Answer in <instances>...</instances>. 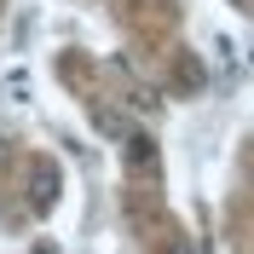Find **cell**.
I'll return each mask as SVG.
<instances>
[{
  "mask_svg": "<svg viewBox=\"0 0 254 254\" xmlns=\"http://www.w3.org/2000/svg\"><path fill=\"white\" fill-rule=\"evenodd\" d=\"M35 254H58V249H52V243H35Z\"/></svg>",
  "mask_w": 254,
  "mask_h": 254,
  "instance_id": "obj_5",
  "label": "cell"
},
{
  "mask_svg": "<svg viewBox=\"0 0 254 254\" xmlns=\"http://www.w3.org/2000/svg\"><path fill=\"white\" fill-rule=\"evenodd\" d=\"M122 144H127V168L133 174H150L156 168V144L144 139V133H122Z\"/></svg>",
  "mask_w": 254,
  "mask_h": 254,
  "instance_id": "obj_2",
  "label": "cell"
},
{
  "mask_svg": "<svg viewBox=\"0 0 254 254\" xmlns=\"http://www.w3.org/2000/svg\"><path fill=\"white\" fill-rule=\"evenodd\" d=\"M162 254H196V249H190L185 237H174V243H168V249H162Z\"/></svg>",
  "mask_w": 254,
  "mask_h": 254,
  "instance_id": "obj_4",
  "label": "cell"
},
{
  "mask_svg": "<svg viewBox=\"0 0 254 254\" xmlns=\"http://www.w3.org/2000/svg\"><path fill=\"white\" fill-rule=\"evenodd\" d=\"M58 190H64V179H58V162H35L29 168V208L35 214H52V202H58Z\"/></svg>",
  "mask_w": 254,
  "mask_h": 254,
  "instance_id": "obj_1",
  "label": "cell"
},
{
  "mask_svg": "<svg viewBox=\"0 0 254 254\" xmlns=\"http://www.w3.org/2000/svg\"><path fill=\"white\" fill-rule=\"evenodd\" d=\"M93 122H98V133H110V139H122V133H127V116H122V110H98Z\"/></svg>",
  "mask_w": 254,
  "mask_h": 254,
  "instance_id": "obj_3",
  "label": "cell"
}]
</instances>
